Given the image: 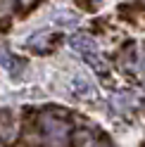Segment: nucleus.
<instances>
[{
    "mask_svg": "<svg viewBox=\"0 0 145 147\" xmlns=\"http://www.w3.org/2000/svg\"><path fill=\"white\" fill-rule=\"evenodd\" d=\"M98 147H110V145H98Z\"/></svg>",
    "mask_w": 145,
    "mask_h": 147,
    "instance_id": "4",
    "label": "nucleus"
},
{
    "mask_svg": "<svg viewBox=\"0 0 145 147\" xmlns=\"http://www.w3.org/2000/svg\"><path fill=\"white\" fill-rule=\"evenodd\" d=\"M41 133H43V140L50 147H64L67 138H69V126L64 119H60L55 114H43L41 116Z\"/></svg>",
    "mask_w": 145,
    "mask_h": 147,
    "instance_id": "1",
    "label": "nucleus"
},
{
    "mask_svg": "<svg viewBox=\"0 0 145 147\" xmlns=\"http://www.w3.org/2000/svg\"><path fill=\"white\" fill-rule=\"evenodd\" d=\"M69 43H71V48H74L88 64H93L98 71H105V62L100 59V50H98V43L93 40V36H88V33H74Z\"/></svg>",
    "mask_w": 145,
    "mask_h": 147,
    "instance_id": "2",
    "label": "nucleus"
},
{
    "mask_svg": "<svg viewBox=\"0 0 145 147\" xmlns=\"http://www.w3.org/2000/svg\"><path fill=\"white\" fill-rule=\"evenodd\" d=\"M74 145L76 147H93V131H88V128H79L74 131Z\"/></svg>",
    "mask_w": 145,
    "mask_h": 147,
    "instance_id": "3",
    "label": "nucleus"
}]
</instances>
